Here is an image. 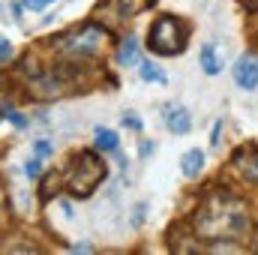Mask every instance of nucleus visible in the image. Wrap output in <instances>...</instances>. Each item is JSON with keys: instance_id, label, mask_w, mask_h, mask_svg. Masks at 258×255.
Segmentation results:
<instances>
[{"instance_id": "obj_3", "label": "nucleus", "mask_w": 258, "mask_h": 255, "mask_svg": "<svg viewBox=\"0 0 258 255\" xmlns=\"http://www.w3.org/2000/svg\"><path fill=\"white\" fill-rule=\"evenodd\" d=\"M105 39H108V33L102 30V24H81L78 30L63 33L54 45H57V51L63 57H69V60H87V57L102 54Z\"/></svg>"}, {"instance_id": "obj_16", "label": "nucleus", "mask_w": 258, "mask_h": 255, "mask_svg": "<svg viewBox=\"0 0 258 255\" xmlns=\"http://www.w3.org/2000/svg\"><path fill=\"white\" fill-rule=\"evenodd\" d=\"M9 57H12V42L0 36V63H3V60H9Z\"/></svg>"}, {"instance_id": "obj_21", "label": "nucleus", "mask_w": 258, "mask_h": 255, "mask_svg": "<svg viewBox=\"0 0 258 255\" xmlns=\"http://www.w3.org/2000/svg\"><path fill=\"white\" fill-rule=\"evenodd\" d=\"M0 111H3V105H0Z\"/></svg>"}, {"instance_id": "obj_8", "label": "nucleus", "mask_w": 258, "mask_h": 255, "mask_svg": "<svg viewBox=\"0 0 258 255\" xmlns=\"http://www.w3.org/2000/svg\"><path fill=\"white\" fill-rule=\"evenodd\" d=\"M165 123H168V129H171L174 135H186V132L192 129V117H189V111H186L183 105H174V108H168Z\"/></svg>"}, {"instance_id": "obj_15", "label": "nucleus", "mask_w": 258, "mask_h": 255, "mask_svg": "<svg viewBox=\"0 0 258 255\" xmlns=\"http://www.w3.org/2000/svg\"><path fill=\"white\" fill-rule=\"evenodd\" d=\"M246 36H249V42H255L258 45V15L249 18V24H246Z\"/></svg>"}, {"instance_id": "obj_18", "label": "nucleus", "mask_w": 258, "mask_h": 255, "mask_svg": "<svg viewBox=\"0 0 258 255\" xmlns=\"http://www.w3.org/2000/svg\"><path fill=\"white\" fill-rule=\"evenodd\" d=\"M24 171H27V177H36V174H39V159H30V162L24 165Z\"/></svg>"}, {"instance_id": "obj_10", "label": "nucleus", "mask_w": 258, "mask_h": 255, "mask_svg": "<svg viewBox=\"0 0 258 255\" xmlns=\"http://www.w3.org/2000/svg\"><path fill=\"white\" fill-rule=\"evenodd\" d=\"M120 63L123 66H129V63H135V57H138V39L135 36H126L123 42H120Z\"/></svg>"}, {"instance_id": "obj_20", "label": "nucleus", "mask_w": 258, "mask_h": 255, "mask_svg": "<svg viewBox=\"0 0 258 255\" xmlns=\"http://www.w3.org/2000/svg\"><path fill=\"white\" fill-rule=\"evenodd\" d=\"M126 126H132V129H141V123L135 120V114H126Z\"/></svg>"}, {"instance_id": "obj_13", "label": "nucleus", "mask_w": 258, "mask_h": 255, "mask_svg": "<svg viewBox=\"0 0 258 255\" xmlns=\"http://www.w3.org/2000/svg\"><path fill=\"white\" fill-rule=\"evenodd\" d=\"M141 78H144V81L165 84V72H159V66H153V63H141Z\"/></svg>"}, {"instance_id": "obj_17", "label": "nucleus", "mask_w": 258, "mask_h": 255, "mask_svg": "<svg viewBox=\"0 0 258 255\" xmlns=\"http://www.w3.org/2000/svg\"><path fill=\"white\" fill-rule=\"evenodd\" d=\"M36 156H51V144L48 141H36Z\"/></svg>"}, {"instance_id": "obj_6", "label": "nucleus", "mask_w": 258, "mask_h": 255, "mask_svg": "<svg viewBox=\"0 0 258 255\" xmlns=\"http://www.w3.org/2000/svg\"><path fill=\"white\" fill-rule=\"evenodd\" d=\"M231 165H234V171L243 180L258 183V147H240V150H234Z\"/></svg>"}, {"instance_id": "obj_11", "label": "nucleus", "mask_w": 258, "mask_h": 255, "mask_svg": "<svg viewBox=\"0 0 258 255\" xmlns=\"http://www.w3.org/2000/svg\"><path fill=\"white\" fill-rule=\"evenodd\" d=\"M201 66H204V72L207 75H216L219 72V57H216V51H213V45L207 42V45H201Z\"/></svg>"}, {"instance_id": "obj_1", "label": "nucleus", "mask_w": 258, "mask_h": 255, "mask_svg": "<svg viewBox=\"0 0 258 255\" xmlns=\"http://www.w3.org/2000/svg\"><path fill=\"white\" fill-rule=\"evenodd\" d=\"M195 231L207 240H240L249 231V213L237 198L213 192L195 213Z\"/></svg>"}, {"instance_id": "obj_9", "label": "nucleus", "mask_w": 258, "mask_h": 255, "mask_svg": "<svg viewBox=\"0 0 258 255\" xmlns=\"http://www.w3.org/2000/svg\"><path fill=\"white\" fill-rule=\"evenodd\" d=\"M201 168H204V153H201L198 147L186 150L183 159H180V171H183V177H195V174H201Z\"/></svg>"}, {"instance_id": "obj_14", "label": "nucleus", "mask_w": 258, "mask_h": 255, "mask_svg": "<svg viewBox=\"0 0 258 255\" xmlns=\"http://www.w3.org/2000/svg\"><path fill=\"white\" fill-rule=\"evenodd\" d=\"M54 0H21V6L27 9V12H39V9H45V6H51Z\"/></svg>"}, {"instance_id": "obj_2", "label": "nucleus", "mask_w": 258, "mask_h": 255, "mask_svg": "<svg viewBox=\"0 0 258 255\" xmlns=\"http://www.w3.org/2000/svg\"><path fill=\"white\" fill-rule=\"evenodd\" d=\"M60 180H63V186L69 189V195L87 198L90 192L105 180V162L93 150H78L75 156H69Z\"/></svg>"}, {"instance_id": "obj_7", "label": "nucleus", "mask_w": 258, "mask_h": 255, "mask_svg": "<svg viewBox=\"0 0 258 255\" xmlns=\"http://www.w3.org/2000/svg\"><path fill=\"white\" fill-rule=\"evenodd\" d=\"M234 81H237V87H243V90H255L258 87V60L255 57H240L237 63H234Z\"/></svg>"}, {"instance_id": "obj_12", "label": "nucleus", "mask_w": 258, "mask_h": 255, "mask_svg": "<svg viewBox=\"0 0 258 255\" xmlns=\"http://www.w3.org/2000/svg\"><path fill=\"white\" fill-rule=\"evenodd\" d=\"M96 147H99V150H117V132L99 126L96 129Z\"/></svg>"}, {"instance_id": "obj_5", "label": "nucleus", "mask_w": 258, "mask_h": 255, "mask_svg": "<svg viewBox=\"0 0 258 255\" xmlns=\"http://www.w3.org/2000/svg\"><path fill=\"white\" fill-rule=\"evenodd\" d=\"M147 6H153V0H102L96 15L105 18V21H126L132 15H138L141 9H147Z\"/></svg>"}, {"instance_id": "obj_4", "label": "nucleus", "mask_w": 258, "mask_h": 255, "mask_svg": "<svg viewBox=\"0 0 258 255\" xmlns=\"http://www.w3.org/2000/svg\"><path fill=\"white\" fill-rule=\"evenodd\" d=\"M186 36H189V27L177 18V15H162L153 21L150 33H147V48L153 54H180L183 45H186Z\"/></svg>"}, {"instance_id": "obj_19", "label": "nucleus", "mask_w": 258, "mask_h": 255, "mask_svg": "<svg viewBox=\"0 0 258 255\" xmlns=\"http://www.w3.org/2000/svg\"><path fill=\"white\" fill-rule=\"evenodd\" d=\"M219 132H222V120L213 123V132H210V144H213V147H219Z\"/></svg>"}]
</instances>
